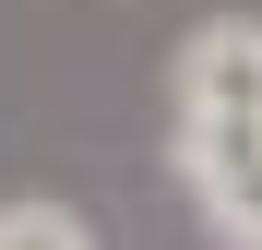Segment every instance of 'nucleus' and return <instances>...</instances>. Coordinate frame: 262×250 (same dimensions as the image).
Listing matches in <instances>:
<instances>
[{"mask_svg":"<svg viewBox=\"0 0 262 250\" xmlns=\"http://www.w3.org/2000/svg\"><path fill=\"white\" fill-rule=\"evenodd\" d=\"M167 83H179V119H262V24L250 12L191 24L179 60H167Z\"/></svg>","mask_w":262,"mask_h":250,"instance_id":"nucleus-2","label":"nucleus"},{"mask_svg":"<svg viewBox=\"0 0 262 250\" xmlns=\"http://www.w3.org/2000/svg\"><path fill=\"white\" fill-rule=\"evenodd\" d=\"M0 250H96V226L72 202H48V191H12L0 202Z\"/></svg>","mask_w":262,"mask_h":250,"instance_id":"nucleus-3","label":"nucleus"},{"mask_svg":"<svg viewBox=\"0 0 262 250\" xmlns=\"http://www.w3.org/2000/svg\"><path fill=\"white\" fill-rule=\"evenodd\" d=\"M179 179L227 250H262V119H179Z\"/></svg>","mask_w":262,"mask_h":250,"instance_id":"nucleus-1","label":"nucleus"}]
</instances>
